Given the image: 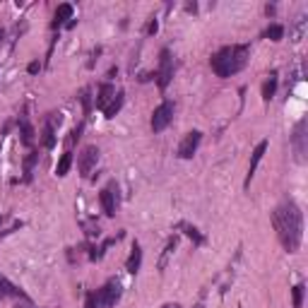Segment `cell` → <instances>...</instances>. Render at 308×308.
I'll return each instance as SVG.
<instances>
[{
	"mask_svg": "<svg viewBox=\"0 0 308 308\" xmlns=\"http://www.w3.org/2000/svg\"><path fill=\"white\" fill-rule=\"evenodd\" d=\"M272 224H274V231L279 236L282 246L289 251V253H296L299 246H301V236H304V217H301V210L294 205V202H287L282 207H277L272 212Z\"/></svg>",
	"mask_w": 308,
	"mask_h": 308,
	"instance_id": "6da1fadb",
	"label": "cell"
},
{
	"mask_svg": "<svg viewBox=\"0 0 308 308\" xmlns=\"http://www.w3.org/2000/svg\"><path fill=\"white\" fill-rule=\"evenodd\" d=\"M306 118L299 121L296 128H294V135H291V149L296 154V162L304 164L306 162V152H308V135H306Z\"/></svg>",
	"mask_w": 308,
	"mask_h": 308,
	"instance_id": "7a4b0ae2",
	"label": "cell"
},
{
	"mask_svg": "<svg viewBox=\"0 0 308 308\" xmlns=\"http://www.w3.org/2000/svg\"><path fill=\"white\" fill-rule=\"evenodd\" d=\"M212 70L219 75V77H231V46H224L219 48L217 53L212 55Z\"/></svg>",
	"mask_w": 308,
	"mask_h": 308,
	"instance_id": "3957f363",
	"label": "cell"
},
{
	"mask_svg": "<svg viewBox=\"0 0 308 308\" xmlns=\"http://www.w3.org/2000/svg\"><path fill=\"white\" fill-rule=\"evenodd\" d=\"M154 77H157L159 89H166V87H169V82H171V77H174V63H171L169 48H164L162 55H159V73L154 75Z\"/></svg>",
	"mask_w": 308,
	"mask_h": 308,
	"instance_id": "277c9868",
	"label": "cell"
},
{
	"mask_svg": "<svg viewBox=\"0 0 308 308\" xmlns=\"http://www.w3.org/2000/svg\"><path fill=\"white\" fill-rule=\"evenodd\" d=\"M171 118H174V104H171V101H164L162 106L154 109V116H152V130H154V132H162L164 128L171 123Z\"/></svg>",
	"mask_w": 308,
	"mask_h": 308,
	"instance_id": "5b68a950",
	"label": "cell"
},
{
	"mask_svg": "<svg viewBox=\"0 0 308 308\" xmlns=\"http://www.w3.org/2000/svg\"><path fill=\"white\" fill-rule=\"evenodd\" d=\"M101 304L106 308H111V306H116V301L121 299V282L118 279H111V282H106L101 289H99V296H96Z\"/></svg>",
	"mask_w": 308,
	"mask_h": 308,
	"instance_id": "8992f818",
	"label": "cell"
},
{
	"mask_svg": "<svg viewBox=\"0 0 308 308\" xmlns=\"http://www.w3.org/2000/svg\"><path fill=\"white\" fill-rule=\"evenodd\" d=\"M96 162H99V149L94 145L85 147L82 149V154H80V162H77V166H80V174L82 176H89L91 169L96 166Z\"/></svg>",
	"mask_w": 308,
	"mask_h": 308,
	"instance_id": "52a82bcc",
	"label": "cell"
},
{
	"mask_svg": "<svg viewBox=\"0 0 308 308\" xmlns=\"http://www.w3.org/2000/svg\"><path fill=\"white\" fill-rule=\"evenodd\" d=\"M200 140H202V132H200V130H193V132H188V135L183 137L181 147H178V157H181V159H190V157L195 154V149H198Z\"/></svg>",
	"mask_w": 308,
	"mask_h": 308,
	"instance_id": "ba28073f",
	"label": "cell"
},
{
	"mask_svg": "<svg viewBox=\"0 0 308 308\" xmlns=\"http://www.w3.org/2000/svg\"><path fill=\"white\" fill-rule=\"evenodd\" d=\"M248 58H251V48H248L246 44L231 46V75L238 73V70H243L246 63H248Z\"/></svg>",
	"mask_w": 308,
	"mask_h": 308,
	"instance_id": "9c48e42d",
	"label": "cell"
},
{
	"mask_svg": "<svg viewBox=\"0 0 308 308\" xmlns=\"http://www.w3.org/2000/svg\"><path fill=\"white\" fill-rule=\"evenodd\" d=\"M267 152V140H263L260 145L253 149V157H251V166H248V176H246V188L251 185V181H253V174L255 169H258V164H260V159H263V154Z\"/></svg>",
	"mask_w": 308,
	"mask_h": 308,
	"instance_id": "30bf717a",
	"label": "cell"
},
{
	"mask_svg": "<svg viewBox=\"0 0 308 308\" xmlns=\"http://www.w3.org/2000/svg\"><path fill=\"white\" fill-rule=\"evenodd\" d=\"M101 207H104V212H106L109 217L116 215V193H113V185L101 190Z\"/></svg>",
	"mask_w": 308,
	"mask_h": 308,
	"instance_id": "8fae6325",
	"label": "cell"
},
{
	"mask_svg": "<svg viewBox=\"0 0 308 308\" xmlns=\"http://www.w3.org/2000/svg\"><path fill=\"white\" fill-rule=\"evenodd\" d=\"M0 296H12V299H27V294L22 289H17L10 279H5L2 274H0Z\"/></svg>",
	"mask_w": 308,
	"mask_h": 308,
	"instance_id": "7c38bea8",
	"label": "cell"
},
{
	"mask_svg": "<svg viewBox=\"0 0 308 308\" xmlns=\"http://www.w3.org/2000/svg\"><path fill=\"white\" fill-rule=\"evenodd\" d=\"M113 96H116V89L111 85H101L99 94H96V109H106L109 101H113Z\"/></svg>",
	"mask_w": 308,
	"mask_h": 308,
	"instance_id": "4fadbf2b",
	"label": "cell"
},
{
	"mask_svg": "<svg viewBox=\"0 0 308 308\" xmlns=\"http://www.w3.org/2000/svg\"><path fill=\"white\" fill-rule=\"evenodd\" d=\"M140 265H142V251H140V246L135 243V246H132V253H130V258H128V263H126V270L130 272V274H135V272L140 270Z\"/></svg>",
	"mask_w": 308,
	"mask_h": 308,
	"instance_id": "5bb4252c",
	"label": "cell"
},
{
	"mask_svg": "<svg viewBox=\"0 0 308 308\" xmlns=\"http://www.w3.org/2000/svg\"><path fill=\"white\" fill-rule=\"evenodd\" d=\"M306 29H308V19L306 15H299L296 17V22H294V29H291V41H301L304 39V34H306Z\"/></svg>",
	"mask_w": 308,
	"mask_h": 308,
	"instance_id": "9a60e30c",
	"label": "cell"
},
{
	"mask_svg": "<svg viewBox=\"0 0 308 308\" xmlns=\"http://www.w3.org/2000/svg\"><path fill=\"white\" fill-rule=\"evenodd\" d=\"M19 132H22V142L27 147L34 142V128H32V123L27 118H19Z\"/></svg>",
	"mask_w": 308,
	"mask_h": 308,
	"instance_id": "2e32d148",
	"label": "cell"
},
{
	"mask_svg": "<svg viewBox=\"0 0 308 308\" xmlns=\"http://www.w3.org/2000/svg\"><path fill=\"white\" fill-rule=\"evenodd\" d=\"M123 101H126V94H123V91H118V94L113 96V101H111L109 106L104 109V116H106V118H113V116H116V113L121 111V106H123Z\"/></svg>",
	"mask_w": 308,
	"mask_h": 308,
	"instance_id": "e0dca14e",
	"label": "cell"
},
{
	"mask_svg": "<svg viewBox=\"0 0 308 308\" xmlns=\"http://www.w3.org/2000/svg\"><path fill=\"white\" fill-rule=\"evenodd\" d=\"M73 17V5L70 2H63V5H58V10H55V22L53 27H58L60 22H65V19Z\"/></svg>",
	"mask_w": 308,
	"mask_h": 308,
	"instance_id": "ac0fdd59",
	"label": "cell"
},
{
	"mask_svg": "<svg viewBox=\"0 0 308 308\" xmlns=\"http://www.w3.org/2000/svg\"><path fill=\"white\" fill-rule=\"evenodd\" d=\"M274 91H277V73H270L267 82L263 85V99H265V101H270L272 96H274Z\"/></svg>",
	"mask_w": 308,
	"mask_h": 308,
	"instance_id": "d6986e66",
	"label": "cell"
},
{
	"mask_svg": "<svg viewBox=\"0 0 308 308\" xmlns=\"http://www.w3.org/2000/svg\"><path fill=\"white\" fill-rule=\"evenodd\" d=\"M41 142H44V147L46 149H53L55 147V128L53 126H44V137H41Z\"/></svg>",
	"mask_w": 308,
	"mask_h": 308,
	"instance_id": "ffe728a7",
	"label": "cell"
},
{
	"mask_svg": "<svg viewBox=\"0 0 308 308\" xmlns=\"http://www.w3.org/2000/svg\"><path fill=\"white\" fill-rule=\"evenodd\" d=\"M70 164H73V154H70V152H65V154L60 157L58 166H55V174H58V176H65V174H68V169H70Z\"/></svg>",
	"mask_w": 308,
	"mask_h": 308,
	"instance_id": "44dd1931",
	"label": "cell"
},
{
	"mask_svg": "<svg viewBox=\"0 0 308 308\" xmlns=\"http://www.w3.org/2000/svg\"><path fill=\"white\" fill-rule=\"evenodd\" d=\"M181 229L185 231V236H190V238L195 241V246H200V243L205 241V236L200 234V231L195 229V226H190V224H185V221H183V224H181Z\"/></svg>",
	"mask_w": 308,
	"mask_h": 308,
	"instance_id": "7402d4cb",
	"label": "cell"
},
{
	"mask_svg": "<svg viewBox=\"0 0 308 308\" xmlns=\"http://www.w3.org/2000/svg\"><path fill=\"white\" fill-rule=\"evenodd\" d=\"M265 37L270 39V41H282V37H284V27H279V24H272V27H267Z\"/></svg>",
	"mask_w": 308,
	"mask_h": 308,
	"instance_id": "603a6c76",
	"label": "cell"
},
{
	"mask_svg": "<svg viewBox=\"0 0 308 308\" xmlns=\"http://www.w3.org/2000/svg\"><path fill=\"white\" fill-rule=\"evenodd\" d=\"M291 299H294V308L304 306V284H296V287L291 289Z\"/></svg>",
	"mask_w": 308,
	"mask_h": 308,
	"instance_id": "cb8c5ba5",
	"label": "cell"
},
{
	"mask_svg": "<svg viewBox=\"0 0 308 308\" xmlns=\"http://www.w3.org/2000/svg\"><path fill=\"white\" fill-rule=\"evenodd\" d=\"M91 89L89 87H85V89H82V94H80V101H82V109H85V116H87V113H89L91 111Z\"/></svg>",
	"mask_w": 308,
	"mask_h": 308,
	"instance_id": "d4e9b609",
	"label": "cell"
},
{
	"mask_svg": "<svg viewBox=\"0 0 308 308\" xmlns=\"http://www.w3.org/2000/svg\"><path fill=\"white\" fill-rule=\"evenodd\" d=\"M174 248H176V238H171V241L166 243V251H164L162 260H159V270H164V267H166V260H169V255L174 253Z\"/></svg>",
	"mask_w": 308,
	"mask_h": 308,
	"instance_id": "484cf974",
	"label": "cell"
},
{
	"mask_svg": "<svg viewBox=\"0 0 308 308\" xmlns=\"http://www.w3.org/2000/svg\"><path fill=\"white\" fill-rule=\"evenodd\" d=\"M37 159H39V154H29V157H27V162H24V174H27L24 178H27V181L32 178V169H34Z\"/></svg>",
	"mask_w": 308,
	"mask_h": 308,
	"instance_id": "4316f807",
	"label": "cell"
},
{
	"mask_svg": "<svg viewBox=\"0 0 308 308\" xmlns=\"http://www.w3.org/2000/svg\"><path fill=\"white\" fill-rule=\"evenodd\" d=\"M80 135H82V126H77V128L73 130V135H70V145H75V142L80 140Z\"/></svg>",
	"mask_w": 308,
	"mask_h": 308,
	"instance_id": "83f0119b",
	"label": "cell"
},
{
	"mask_svg": "<svg viewBox=\"0 0 308 308\" xmlns=\"http://www.w3.org/2000/svg\"><path fill=\"white\" fill-rule=\"evenodd\" d=\"M87 308H96V296H94V294L87 296Z\"/></svg>",
	"mask_w": 308,
	"mask_h": 308,
	"instance_id": "f1b7e54d",
	"label": "cell"
},
{
	"mask_svg": "<svg viewBox=\"0 0 308 308\" xmlns=\"http://www.w3.org/2000/svg\"><path fill=\"white\" fill-rule=\"evenodd\" d=\"M39 70H41V65H39L37 60H34V63H29V73H32V75H37Z\"/></svg>",
	"mask_w": 308,
	"mask_h": 308,
	"instance_id": "f546056e",
	"label": "cell"
},
{
	"mask_svg": "<svg viewBox=\"0 0 308 308\" xmlns=\"http://www.w3.org/2000/svg\"><path fill=\"white\" fill-rule=\"evenodd\" d=\"M147 32H149V34H157V22H154V19L149 22V27H147Z\"/></svg>",
	"mask_w": 308,
	"mask_h": 308,
	"instance_id": "4dcf8cb0",
	"label": "cell"
},
{
	"mask_svg": "<svg viewBox=\"0 0 308 308\" xmlns=\"http://www.w3.org/2000/svg\"><path fill=\"white\" fill-rule=\"evenodd\" d=\"M164 308H181V306H178V304H166Z\"/></svg>",
	"mask_w": 308,
	"mask_h": 308,
	"instance_id": "1f68e13d",
	"label": "cell"
},
{
	"mask_svg": "<svg viewBox=\"0 0 308 308\" xmlns=\"http://www.w3.org/2000/svg\"><path fill=\"white\" fill-rule=\"evenodd\" d=\"M17 308H32V306H17Z\"/></svg>",
	"mask_w": 308,
	"mask_h": 308,
	"instance_id": "d6a6232c",
	"label": "cell"
},
{
	"mask_svg": "<svg viewBox=\"0 0 308 308\" xmlns=\"http://www.w3.org/2000/svg\"><path fill=\"white\" fill-rule=\"evenodd\" d=\"M0 39H2V32H0Z\"/></svg>",
	"mask_w": 308,
	"mask_h": 308,
	"instance_id": "836d02e7",
	"label": "cell"
}]
</instances>
